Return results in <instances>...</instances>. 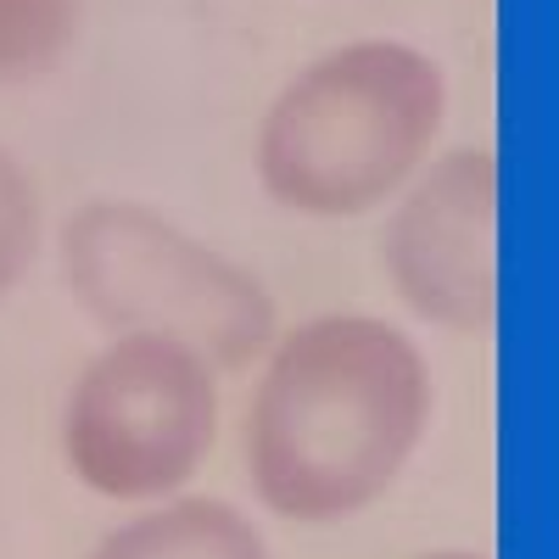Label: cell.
Listing matches in <instances>:
<instances>
[{
    "mask_svg": "<svg viewBox=\"0 0 559 559\" xmlns=\"http://www.w3.org/2000/svg\"><path fill=\"white\" fill-rule=\"evenodd\" d=\"M426 426V353L376 313H319L263 353L247 476L269 515L336 526L397 487Z\"/></svg>",
    "mask_w": 559,
    "mask_h": 559,
    "instance_id": "1",
    "label": "cell"
},
{
    "mask_svg": "<svg viewBox=\"0 0 559 559\" xmlns=\"http://www.w3.org/2000/svg\"><path fill=\"white\" fill-rule=\"evenodd\" d=\"M448 118L442 68L403 39H353L313 57L263 112L258 185L302 218L386 207L426 168Z\"/></svg>",
    "mask_w": 559,
    "mask_h": 559,
    "instance_id": "2",
    "label": "cell"
},
{
    "mask_svg": "<svg viewBox=\"0 0 559 559\" xmlns=\"http://www.w3.org/2000/svg\"><path fill=\"white\" fill-rule=\"evenodd\" d=\"M62 286L107 336H168L218 376L258 364L280 336L269 286L146 202L102 197L62 224Z\"/></svg>",
    "mask_w": 559,
    "mask_h": 559,
    "instance_id": "3",
    "label": "cell"
},
{
    "mask_svg": "<svg viewBox=\"0 0 559 559\" xmlns=\"http://www.w3.org/2000/svg\"><path fill=\"white\" fill-rule=\"evenodd\" d=\"M218 437V369L168 336H112L62 408V459L112 503H163L191 487Z\"/></svg>",
    "mask_w": 559,
    "mask_h": 559,
    "instance_id": "4",
    "label": "cell"
},
{
    "mask_svg": "<svg viewBox=\"0 0 559 559\" xmlns=\"http://www.w3.org/2000/svg\"><path fill=\"white\" fill-rule=\"evenodd\" d=\"M381 263L414 319L487 336L498 319V157L459 146L392 197Z\"/></svg>",
    "mask_w": 559,
    "mask_h": 559,
    "instance_id": "5",
    "label": "cell"
},
{
    "mask_svg": "<svg viewBox=\"0 0 559 559\" xmlns=\"http://www.w3.org/2000/svg\"><path fill=\"white\" fill-rule=\"evenodd\" d=\"M90 559H274L263 532L224 498H163L102 537Z\"/></svg>",
    "mask_w": 559,
    "mask_h": 559,
    "instance_id": "6",
    "label": "cell"
},
{
    "mask_svg": "<svg viewBox=\"0 0 559 559\" xmlns=\"http://www.w3.org/2000/svg\"><path fill=\"white\" fill-rule=\"evenodd\" d=\"M84 0H0V90L51 79L79 45Z\"/></svg>",
    "mask_w": 559,
    "mask_h": 559,
    "instance_id": "7",
    "label": "cell"
},
{
    "mask_svg": "<svg viewBox=\"0 0 559 559\" xmlns=\"http://www.w3.org/2000/svg\"><path fill=\"white\" fill-rule=\"evenodd\" d=\"M39 229H45V213H39L34 174L0 146V297H12L28 280L39 258Z\"/></svg>",
    "mask_w": 559,
    "mask_h": 559,
    "instance_id": "8",
    "label": "cell"
},
{
    "mask_svg": "<svg viewBox=\"0 0 559 559\" xmlns=\"http://www.w3.org/2000/svg\"><path fill=\"white\" fill-rule=\"evenodd\" d=\"M419 559H487V554H471V548H442V554H419Z\"/></svg>",
    "mask_w": 559,
    "mask_h": 559,
    "instance_id": "9",
    "label": "cell"
}]
</instances>
